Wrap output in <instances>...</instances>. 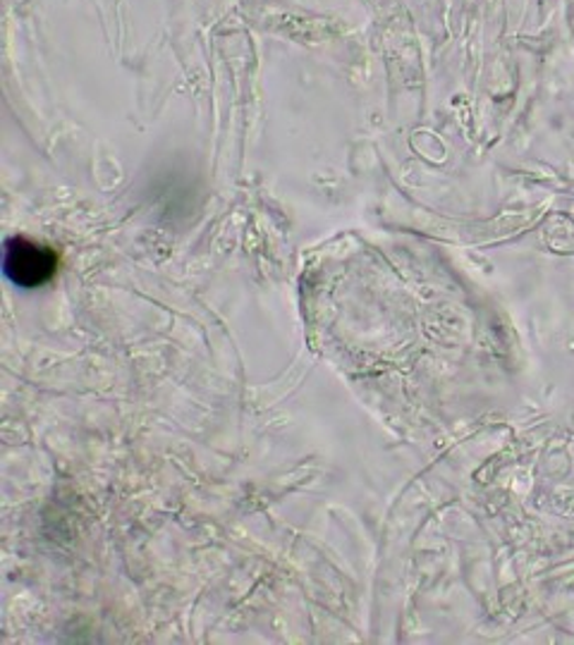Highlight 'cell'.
<instances>
[{
  "label": "cell",
  "mask_w": 574,
  "mask_h": 645,
  "mask_svg": "<svg viewBox=\"0 0 574 645\" xmlns=\"http://www.w3.org/2000/svg\"><path fill=\"white\" fill-rule=\"evenodd\" d=\"M55 271H58V254L51 247L26 240V237H12L6 242L3 273L12 285L36 289L46 285Z\"/></svg>",
  "instance_id": "1"
}]
</instances>
